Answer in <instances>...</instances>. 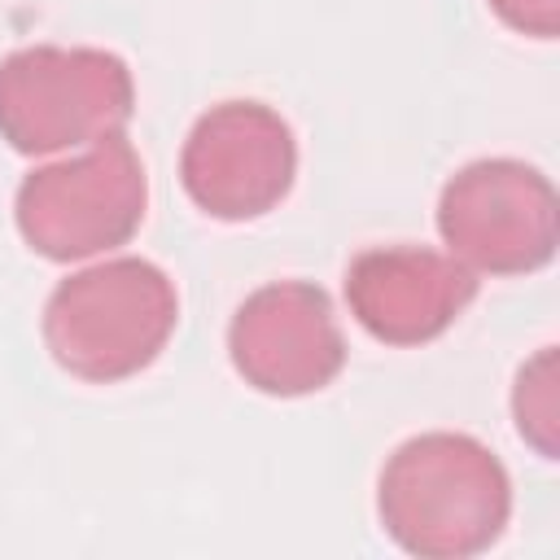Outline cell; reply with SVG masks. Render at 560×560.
I'll list each match as a JSON object with an SVG mask.
<instances>
[{"label":"cell","instance_id":"cell-1","mask_svg":"<svg viewBox=\"0 0 560 560\" xmlns=\"http://www.w3.org/2000/svg\"><path fill=\"white\" fill-rule=\"evenodd\" d=\"M376 512L385 534L420 560H468L499 542L512 516L503 459L472 433H416L381 468Z\"/></svg>","mask_w":560,"mask_h":560},{"label":"cell","instance_id":"cell-2","mask_svg":"<svg viewBox=\"0 0 560 560\" xmlns=\"http://www.w3.org/2000/svg\"><path fill=\"white\" fill-rule=\"evenodd\" d=\"M179 319L175 280L149 258L70 271L44 302V346L79 381L114 385L144 372Z\"/></svg>","mask_w":560,"mask_h":560},{"label":"cell","instance_id":"cell-3","mask_svg":"<svg viewBox=\"0 0 560 560\" xmlns=\"http://www.w3.org/2000/svg\"><path fill=\"white\" fill-rule=\"evenodd\" d=\"M136 114V83L118 52L31 44L0 61V140L13 153L48 158L122 131Z\"/></svg>","mask_w":560,"mask_h":560},{"label":"cell","instance_id":"cell-4","mask_svg":"<svg viewBox=\"0 0 560 560\" xmlns=\"http://www.w3.org/2000/svg\"><path fill=\"white\" fill-rule=\"evenodd\" d=\"M149 206V175L136 144L114 131L88 153L35 166L13 197L22 241L52 262H79L127 245Z\"/></svg>","mask_w":560,"mask_h":560},{"label":"cell","instance_id":"cell-5","mask_svg":"<svg viewBox=\"0 0 560 560\" xmlns=\"http://www.w3.org/2000/svg\"><path fill=\"white\" fill-rule=\"evenodd\" d=\"M438 232L468 271L525 276L556 258L560 201L538 166L521 158H477L442 184Z\"/></svg>","mask_w":560,"mask_h":560},{"label":"cell","instance_id":"cell-6","mask_svg":"<svg viewBox=\"0 0 560 560\" xmlns=\"http://www.w3.org/2000/svg\"><path fill=\"white\" fill-rule=\"evenodd\" d=\"M298 175L293 127L262 101L210 105L179 153V184L197 210L245 223L276 210Z\"/></svg>","mask_w":560,"mask_h":560},{"label":"cell","instance_id":"cell-7","mask_svg":"<svg viewBox=\"0 0 560 560\" xmlns=\"http://www.w3.org/2000/svg\"><path fill=\"white\" fill-rule=\"evenodd\" d=\"M228 354L245 385L271 398H302L337 381L346 368V337L332 298L311 280H271L254 289L232 324Z\"/></svg>","mask_w":560,"mask_h":560},{"label":"cell","instance_id":"cell-8","mask_svg":"<svg viewBox=\"0 0 560 560\" xmlns=\"http://www.w3.org/2000/svg\"><path fill=\"white\" fill-rule=\"evenodd\" d=\"M477 298V271L429 245H372L346 267L350 315L385 346L442 337Z\"/></svg>","mask_w":560,"mask_h":560},{"label":"cell","instance_id":"cell-9","mask_svg":"<svg viewBox=\"0 0 560 560\" xmlns=\"http://www.w3.org/2000/svg\"><path fill=\"white\" fill-rule=\"evenodd\" d=\"M512 416H516L521 438H525L542 459H556V455H560V442H556V424H560V402H556V346H542V350L516 372Z\"/></svg>","mask_w":560,"mask_h":560},{"label":"cell","instance_id":"cell-10","mask_svg":"<svg viewBox=\"0 0 560 560\" xmlns=\"http://www.w3.org/2000/svg\"><path fill=\"white\" fill-rule=\"evenodd\" d=\"M490 9L516 35L556 39V31H560V0H490Z\"/></svg>","mask_w":560,"mask_h":560}]
</instances>
